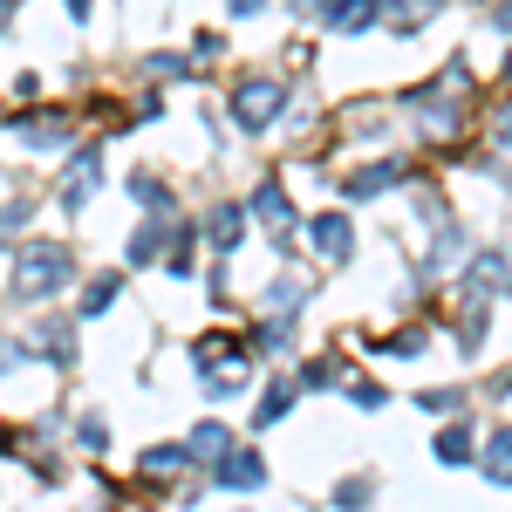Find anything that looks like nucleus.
<instances>
[{"instance_id": "3", "label": "nucleus", "mask_w": 512, "mask_h": 512, "mask_svg": "<svg viewBox=\"0 0 512 512\" xmlns=\"http://www.w3.org/2000/svg\"><path fill=\"white\" fill-rule=\"evenodd\" d=\"M212 478H219L226 492H260V485H267V465H260V451H246V444H226V458L212 465Z\"/></svg>"}, {"instance_id": "5", "label": "nucleus", "mask_w": 512, "mask_h": 512, "mask_svg": "<svg viewBox=\"0 0 512 512\" xmlns=\"http://www.w3.org/2000/svg\"><path fill=\"white\" fill-rule=\"evenodd\" d=\"M96 185H103V164H96V151H82V158L69 164V178H62V205L82 212V205L96 198Z\"/></svg>"}, {"instance_id": "28", "label": "nucleus", "mask_w": 512, "mask_h": 512, "mask_svg": "<svg viewBox=\"0 0 512 512\" xmlns=\"http://www.w3.org/2000/svg\"><path fill=\"white\" fill-rule=\"evenodd\" d=\"M96 14V0H69V21H89Z\"/></svg>"}, {"instance_id": "22", "label": "nucleus", "mask_w": 512, "mask_h": 512, "mask_svg": "<svg viewBox=\"0 0 512 512\" xmlns=\"http://www.w3.org/2000/svg\"><path fill=\"white\" fill-rule=\"evenodd\" d=\"M76 444H82V451H110V431H103V417H82V424H76Z\"/></svg>"}, {"instance_id": "27", "label": "nucleus", "mask_w": 512, "mask_h": 512, "mask_svg": "<svg viewBox=\"0 0 512 512\" xmlns=\"http://www.w3.org/2000/svg\"><path fill=\"white\" fill-rule=\"evenodd\" d=\"M260 7H267V0H226V14H233V21H246V14H260Z\"/></svg>"}, {"instance_id": "19", "label": "nucleus", "mask_w": 512, "mask_h": 512, "mask_svg": "<svg viewBox=\"0 0 512 512\" xmlns=\"http://www.w3.org/2000/svg\"><path fill=\"white\" fill-rule=\"evenodd\" d=\"M178 465H192V458H185V444H158V451H144V465H137V472H178Z\"/></svg>"}, {"instance_id": "10", "label": "nucleus", "mask_w": 512, "mask_h": 512, "mask_svg": "<svg viewBox=\"0 0 512 512\" xmlns=\"http://www.w3.org/2000/svg\"><path fill=\"white\" fill-rule=\"evenodd\" d=\"M253 212H260L267 226H287V219H294V212H287V192H280V178H260V185H253Z\"/></svg>"}, {"instance_id": "14", "label": "nucleus", "mask_w": 512, "mask_h": 512, "mask_svg": "<svg viewBox=\"0 0 512 512\" xmlns=\"http://www.w3.org/2000/svg\"><path fill=\"white\" fill-rule=\"evenodd\" d=\"M437 458H444V465H472V431H465V424H451V431L437 437Z\"/></svg>"}, {"instance_id": "21", "label": "nucleus", "mask_w": 512, "mask_h": 512, "mask_svg": "<svg viewBox=\"0 0 512 512\" xmlns=\"http://www.w3.org/2000/svg\"><path fill=\"white\" fill-rule=\"evenodd\" d=\"M130 192H137V205H151V212H164V205H171V192H164L158 178H144V171L130 178Z\"/></svg>"}, {"instance_id": "16", "label": "nucleus", "mask_w": 512, "mask_h": 512, "mask_svg": "<svg viewBox=\"0 0 512 512\" xmlns=\"http://www.w3.org/2000/svg\"><path fill=\"white\" fill-rule=\"evenodd\" d=\"M485 472L499 478V485L512 478V431H492V451H485Z\"/></svg>"}, {"instance_id": "25", "label": "nucleus", "mask_w": 512, "mask_h": 512, "mask_svg": "<svg viewBox=\"0 0 512 512\" xmlns=\"http://www.w3.org/2000/svg\"><path fill=\"white\" fill-rule=\"evenodd\" d=\"M151 76H158V82H178V76H185V62H178V55H151Z\"/></svg>"}, {"instance_id": "11", "label": "nucleus", "mask_w": 512, "mask_h": 512, "mask_svg": "<svg viewBox=\"0 0 512 512\" xmlns=\"http://www.w3.org/2000/svg\"><path fill=\"white\" fill-rule=\"evenodd\" d=\"M390 185H403V164H376V171H355V178H349V198H376V192H390Z\"/></svg>"}, {"instance_id": "9", "label": "nucleus", "mask_w": 512, "mask_h": 512, "mask_svg": "<svg viewBox=\"0 0 512 512\" xmlns=\"http://www.w3.org/2000/svg\"><path fill=\"white\" fill-rule=\"evenodd\" d=\"M14 137L35 144V151H55V144H69V123L62 117H14Z\"/></svg>"}, {"instance_id": "18", "label": "nucleus", "mask_w": 512, "mask_h": 512, "mask_svg": "<svg viewBox=\"0 0 512 512\" xmlns=\"http://www.w3.org/2000/svg\"><path fill=\"white\" fill-rule=\"evenodd\" d=\"M294 390H301V383H274V390H267V403H260V410H253V424H260V431H267V424H274L280 410H287V403H294Z\"/></svg>"}, {"instance_id": "8", "label": "nucleus", "mask_w": 512, "mask_h": 512, "mask_svg": "<svg viewBox=\"0 0 512 512\" xmlns=\"http://www.w3.org/2000/svg\"><path fill=\"white\" fill-rule=\"evenodd\" d=\"M226 444H233L226 424H198V431L185 437V458H192V465H219V458H226Z\"/></svg>"}, {"instance_id": "23", "label": "nucleus", "mask_w": 512, "mask_h": 512, "mask_svg": "<svg viewBox=\"0 0 512 512\" xmlns=\"http://www.w3.org/2000/svg\"><path fill=\"white\" fill-rule=\"evenodd\" d=\"M260 349H294V321H267L260 328Z\"/></svg>"}, {"instance_id": "29", "label": "nucleus", "mask_w": 512, "mask_h": 512, "mask_svg": "<svg viewBox=\"0 0 512 512\" xmlns=\"http://www.w3.org/2000/svg\"><path fill=\"white\" fill-rule=\"evenodd\" d=\"M499 144H506V151H512V110H506V117H499Z\"/></svg>"}, {"instance_id": "7", "label": "nucleus", "mask_w": 512, "mask_h": 512, "mask_svg": "<svg viewBox=\"0 0 512 512\" xmlns=\"http://www.w3.org/2000/svg\"><path fill=\"white\" fill-rule=\"evenodd\" d=\"M376 21H383L376 0H328V28H335V35H362V28H376Z\"/></svg>"}, {"instance_id": "2", "label": "nucleus", "mask_w": 512, "mask_h": 512, "mask_svg": "<svg viewBox=\"0 0 512 512\" xmlns=\"http://www.w3.org/2000/svg\"><path fill=\"white\" fill-rule=\"evenodd\" d=\"M280 103H287V89H280L274 76H253V82H239V89H233V123H239V130H267Z\"/></svg>"}, {"instance_id": "26", "label": "nucleus", "mask_w": 512, "mask_h": 512, "mask_svg": "<svg viewBox=\"0 0 512 512\" xmlns=\"http://www.w3.org/2000/svg\"><path fill=\"white\" fill-rule=\"evenodd\" d=\"M287 7H294L301 21H328V0H287Z\"/></svg>"}, {"instance_id": "4", "label": "nucleus", "mask_w": 512, "mask_h": 512, "mask_svg": "<svg viewBox=\"0 0 512 512\" xmlns=\"http://www.w3.org/2000/svg\"><path fill=\"white\" fill-rule=\"evenodd\" d=\"M308 239H315L321 260H349V246H355V233H349V219H342V212H321V219H308Z\"/></svg>"}, {"instance_id": "17", "label": "nucleus", "mask_w": 512, "mask_h": 512, "mask_svg": "<svg viewBox=\"0 0 512 512\" xmlns=\"http://www.w3.org/2000/svg\"><path fill=\"white\" fill-rule=\"evenodd\" d=\"M205 233H212V246H239V233H246V226H239V212H233V205H219Z\"/></svg>"}, {"instance_id": "6", "label": "nucleus", "mask_w": 512, "mask_h": 512, "mask_svg": "<svg viewBox=\"0 0 512 512\" xmlns=\"http://www.w3.org/2000/svg\"><path fill=\"white\" fill-rule=\"evenodd\" d=\"M28 355H41V362H76V335H69V321H35Z\"/></svg>"}, {"instance_id": "12", "label": "nucleus", "mask_w": 512, "mask_h": 512, "mask_svg": "<svg viewBox=\"0 0 512 512\" xmlns=\"http://www.w3.org/2000/svg\"><path fill=\"white\" fill-rule=\"evenodd\" d=\"M164 253V219H144L137 233H130V267H151Z\"/></svg>"}, {"instance_id": "24", "label": "nucleus", "mask_w": 512, "mask_h": 512, "mask_svg": "<svg viewBox=\"0 0 512 512\" xmlns=\"http://www.w3.org/2000/svg\"><path fill=\"white\" fill-rule=\"evenodd\" d=\"M335 506H342V512L369 506V478H349V485H342V492H335Z\"/></svg>"}, {"instance_id": "20", "label": "nucleus", "mask_w": 512, "mask_h": 512, "mask_svg": "<svg viewBox=\"0 0 512 512\" xmlns=\"http://www.w3.org/2000/svg\"><path fill=\"white\" fill-rule=\"evenodd\" d=\"M110 301H117V274H110V280H96V287H82V315H103Z\"/></svg>"}, {"instance_id": "13", "label": "nucleus", "mask_w": 512, "mask_h": 512, "mask_svg": "<svg viewBox=\"0 0 512 512\" xmlns=\"http://www.w3.org/2000/svg\"><path fill=\"white\" fill-rule=\"evenodd\" d=\"M437 14V0H396V7H383V21H390L396 35H410V28H424Z\"/></svg>"}, {"instance_id": "31", "label": "nucleus", "mask_w": 512, "mask_h": 512, "mask_svg": "<svg viewBox=\"0 0 512 512\" xmlns=\"http://www.w3.org/2000/svg\"><path fill=\"white\" fill-rule=\"evenodd\" d=\"M499 28H512V7H499Z\"/></svg>"}, {"instance_id": "15", "label": "nucleus", "mask_w": 512, "mask_h": 512, "mask_svg": "<svg viewBox=\"0 0 512 512\" xmlns=\"http://www.w3.org/2000/svg\"><path fill=\"white\" fill-rule=\"evenodd\" d=\"M478 287H485V294H506V287H512L506 253H478Z\"/></svg>"}, {"instance_id": "30", "label": "nucleus", "mask_w": 512, "mask_h": 512, "mask_svg": "<svg viewBox=\"0 0 512 512\" xmlns=\"http://www.w3.org/2000/svg\"><path fill=\"white\" fill-rule=\"evenodd\" d=\"M7 21H14V0H0V35H7Z\"/></svg>"}, {"instance_id": "1", "label": "nucleus", "mask_w": 512, "mask_h": 512, "mask_svg": "<svg viewBox=\"0 0 512 512\" xmlns=\"http://www.w3.org/2000/svg\"><path fill=\"white\" fill-rule=\"evenodd\" d=\"M69 280H76L69 246L35 239V246H21V260H14V301H48V294H62Z\"/></svg>"}]
</instances>
